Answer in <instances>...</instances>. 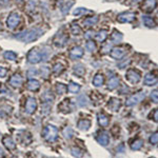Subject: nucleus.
Instances as JSON below:
<instances>
[{
    "label": "nucleus",
    "instance_id": "nucleus-5",
    "mask_svg": "<svg viewBox=\"0 0 158 158\" xmlns=\"http://www.w3.org/2000/svg\"><path fill=\"white\" fill-rule=\"evenodd\" d=\"M36 109V102H35V99L33 98H29V100H27L26 102V110L29 113H32V112H34Z\"/></svg>",
    "mask_w": 158,
    "mask_h": 158
},
{
    "label": "nucleus",
    "instance_id": "nucleus-7",
    "mask_svg": "<svg viewBox=\"0 0 158 158\" xmlns=\"http://www.w3.org/2000/svg\"><path fill=\"white\" fill-rule=\"evenodd\" d=\"M3 56H4V58L8 59V60L14 61V60H16L17 59V55L15 54L14 52H12V51H8V52H5L3 54Z\"/></svg>",
    "mask_w": 158,
    "mask_h": 158
},
{
    "label": "nucleus",
    "instance_id": "nucleus-3",
    "mask_svg": "<svg viewBox=\"0 0 158 158\" xmlns=\"http://www.w3.org/2000/svg\"><path fill=\"white\" fill-rule=\"evenodd\" d=\"M19 22H20V16H19V14H17L16 12L11 13L8 18V21H6L8 26L10 29H15L19 24Z\"/></svg>",
    "mask_w": 158,
    "mask_h": 158
},
{
    "label": "nucleus",
    "instance_id": "nucleus-2",
    "mask_svg": "<svg viewBox=\"0 0 158 158\" xmlns=\"http://www.w3.org/2000/svg\"><path fill=\"white\" fill-rule=\"evenodd\" d=\"M27 60L31 63H38L42 60V54L36 48L29 51V53L27 54Z\"/></svg>",
    "mask_w": 158,
    "mask_h": 158
},
{
    "label": "nucleus",
    "instance_id": "nucleus-6",
    "mask_svg": "<svg viewBox=\"0 0 158 158\" xmlns=\"http://www.w3.org/2000/svg\"><path fill=\"white\" fill-rule=\"evenodd\" d=\"M40 84L37 80H29V83H27V88H29L31 91H37L39 88Z\"/></svg>",
    "mask_w": 158,
    "mask_h": 158
},
{
    "label": "nucleus",
    "instance_id": "nucleus-12",
    "mask_svg": "<svg viewBox=\"0 0 158 158\" xmlns=\"http://www.w3.org/2000/svg\"><path fill=\"white\" fill-rule=\"evenodd\" d=\"M0 25H1V24H0Z\"/></svg>",
    "mask_w": 158,
    "mask_h": 158
},
{
    "label": "nucleus",
    "instance_id": "nucleus-4",
    "mask_svg": "<svg viewBox=\"0 0 158 158\" xmlns=\"http://www.w3.org/2000/svg\"><path fill=\"white\" fill-rule=\"evenodd\" d=\"M22 82V78L19 75H14L12 78L10 79V83L12 84L13 86H19Z\"/></svg>",
    "mask_w": 158,
    "mask_h": 158
},
{
    "label": "nucleus",
    "instance_id": "nucleus-10",
    "mask_svg": "<svg viewBox=\"0 0 158 158\" xmlns=\"http://www.w3.org/2000/svg\"><path fill=\"white\" fill-rule=\"evenodd\" d=\"M6 75V70L4 67H0V77H4Z\"/></svg>",
    "mask_w": 158,
    "mask_h": 158
},
{
    "label": "nucleus",
    "instance_id": "nucleus-8",
    "mask_svg": "<svg viewBox=\"0 0 158 158\" xmlns=\"http://www.w3.org/2000/svg\"><path fill=\"white\" fill-rule=\"evenodd\" d=\"M71 55L72 56H76V57H80L82 55V51L80 48H73V51L71 52Z\"/></svg>",
    "mask_w": 158,
    "mask_h": 158
},
{
    "label": "nucleus",
    "instance_id": "nucleus-11",
    "mask_svg": "<svg viewBox=\"0 0 158 158\" xmlns=\"http://www.w3.org/2000/svg\"><path fill=\"white\" fill-rule=\"evenodd\" d=\"M72 29H73L74 33H76V34H78V33H79V32H80V29H78V27H77V26H76V27H75V25H73V27H72ZM76 34H75V35H76Z\"/></svg>",
    "mask_w": 158,
    "mask_h": 158
},
{
    "label": "nucleus",
    "instance_id": "nucleus-9",
    "mask_svg": "<svg viewBox=\"0 0 158 158\" xmlns=\"http://www.w3.org/2000/svg\"><path fill=\"white\" fill-rule=\"evenodd\" d=\"M62 71H63V67L60 64V63H57V64H55L54 69H53V72H54L55 74H59V73H61Z\"/></svg>",
    "mask_w": 158,
    "mask_h": 158
},
{
    "label": "nucleus",
    "instance_id": "nucleus-1",
    "mask_svg": "<svg viewBox=\"0 0 158 158\" xmlns=\"http://www.w3.org/2000/svg\"><path fill=\"white\" fill-rule=\"evenodd\" d=\"M42 32L40 29H32L29 31H25L23 33H21L20 35L16 36L17 39L21 40V41H25V42H32L34 40H36L37 38H39L41 36Z\"/></svg>",
    "mask_w": 158,
    "mask_h": 158
}]
</instances>
